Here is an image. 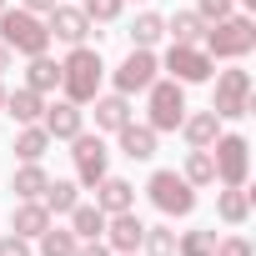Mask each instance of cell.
Masks as SVG:
<instances>
[{
    "mask_svg": "<svg viewBox=\"0 0 256 256\" xmlns=\"http://www.w3.org/2000/svg\"><path fill=\"white\" fill-rule=\"evenodd\" d=\"M201 50H206L211 60H246V56L256 50V20H251V16H241V10H231L226 20L206 26Z\"/></svg>",
    "mask_w": 256,
    "mask_h": 256,
    "instance_id": "cell-1",
    "label": "cell"
},
{
    "mask_svg": "<svg viewBox=\"0 0 256 256\" xmlns=\"http://www.w3.org/2000/svg\"><path fill=\"white\" fill-rule=\"evenodd\" d=\"M100 80H106L100 50H90V46H70V56L60 60V90H66V100L90 106V100L100 96Z\"/></svg>",
    "mask_w": 256,
    "mask_h": 256,
    "instance_id": "cell-2",
    "label": "cell"
},
{
    "mask_svg": "<svg viewBox=\"0 0 256 256\" xmlns=\"http://www.w3.org/2000/svg\"><path fill=\"white\" fill-rule=\"evenodd\" d=\"M0 46H10V56H46L50 50V30H46V16H30L26 6H6L0 10Z\"/></svg>",
    "mask_w": 256,
    "mask_h": 256,
    "instance_id": "cell-3",
    "label": "cell"
},
{
    "mask_svg": "<svg viewBox=\"0 0 256 256\" xmlns=\"http://www.w3.org/2000/svg\"><path fill=\"white\" fill-rule=\"evenodd\" d=\"M146 191H151V206H156L166 221H176V216H191V211H196V186H191L181 171H151Z\"/></svg>",
    "mask_w": 256,
    "mask_h": 256,
    "instance_id": "cell-4",
    "label": "cell"
},
{
    "mask_svg": "<svg viewBox=\"0 0 256 256\" xmlns=\"http://www.w3.org/2000/svg\"><path fill=\"white\" fill-rule=\"evenodd\" d=\"M146 106H151V116H146V126H151V131L161 136V131H176V126H181V116H186V86L181 80H151L146 86Z\"/></svg>",
    "mask_w": 256,
    "mask_h": 256,
    "instance_id": "cell-5",
    "label": "cell"
},
{
    "mask_svg": "<svg viewBox=\"0 0 256 256\" xmlns=\"http://www.w3.org/2000/svg\"><path fill=\"white\" fill-rule=\"evenodd\" d=\"M211 166H216V181L221 186H246V176H251V146H246V136H216L211 146Z\"/></svg>",
    "mask_w": 256,
    "mask_h": 256,
    "instance_id": "cell-6",
    "label": "cell"
},
{
    "mask_svg": "<svg viewBox=\"0 0 256 256\" xmlns=\"http://www.w3.org/2000/svg\"><path fill=\"white\" fill-rule=\"evenodd\" d=\"M211 110L221 120H241L251 110V70H241V66L216 70V100H211Z\"/></svg>",
    "mask_w": 256,
    "mask_h": 256,
    "instance_id": "cell-7",
    "label": "cell"
},
{
    "mask_svg": "<svg viewBox=\"0 0 256 256\" xmlns=\"http://www.w3.org/2000/svg\"><path fill=\"white\" fill-rule=\"evenodd\" d=\"M161 66H166V70H171V80H181V86H201V80H211V76H216V60H211L201 46H171Z\"/></svg>",
    "mask_w": 256,
    "mask_h": 256,
    "instance_id": "cell-8",
    "label": "cell"
},
{
    "mask_svg": "<svg viewBox=\"0 0 256 256\" xmlns=\"http://www.w3.org/2000/svg\"><path fill=\"white\" fill-rule=\"evenodd\" d=\"M156 76H161V60H156L151 50H141V46H131V56H126V60L110 70V80H116V90H120V96H136V90H146Z\"/></svg>",
    "mask_w": 256,
    "mask_h": 256,
    "instance_id": "cell-9",
    "label": "cell"
},
{
    "mask_svg": "<svg viewBox=\"0 0 256 256\" xmlns=\"http://www.w3.org/2000/svg\"><path fill=\"white\" fill-rule=\"evenodd\" d=\"M70 146H76V151H70V161H76V181H80V186H96V181L110 171V151H106V141L80 131V136H70Z\"/></svg>",
    "mask_w": 256,
    "mask_h": 256,
    "instance_id": "cell-10",
    "label": "cell"
},
{
    "mask_svg": "<svg viewBox=\"0 0 256 256\" xmlns=\"http://www.w3.org/2000/svg\"><path fill=\"white\" fill-rule=\"evenodd\" d=\"M141 236H146V226H141V216L136 211H116V216H106V246H110V256H120V251H141Z\"/></svg>",
    "mask_w": 256,
    "mask_h": 256,
    "instance_id": "cell-11",
    "label": "cell"
},
{
    "mask_svg": "<svg viewBox=\"0 0 256 256\" xmlns=\"http://www.w3.org/2000/svg\"><path fill=\"white\" fill-rule=\"evenodd\" d=\"M46 30H50V40L86 46V36H90V20H86V10H80V6H56V10L46 16Z\"/></svg>",
    "mask_w": 256,
    "mask_h": 256,
    "instance_id": "cell-12",
    "label": "cell"
},
{
    "mask_svg": "<svg viewBox=\"0 0 256 256\" xmlns=\"http://www.w3.org/2000/svg\"><path fill=\"white\" fill-rule=\"evenodd\" d=\"M40 126H46V136H50V141H70V136L86 131V110H80L76 100H56V106H46Z\"/></svg>",
    "mask_w": 256,
    "mask_h": 256,
    "instance_id": "cell-13",
    "label": "cell"
},
{
    "mask_svg": "<svg viewBox=\"0 0 256 256\" xmlns=\"http://www.w3.org/2000/svg\"><path fill=\"white\" fill-rule=\"evenodd\" d=\"M90 191H96V206H100L106 216H116V211H136V186L126 181V176H110V171H106Z\"/></svg>",
    "mask_w": 256,
    "mask_h": 256,
    "instance_id": "cell-14",
    "label": "cell"
},
{
    "mask_svg": "<svg viewBox=\"0 0 256 256\" xmlns=\"http://www.w3.org/2000/svg\"><path fill=\"white\" fill-rule=\"evenodd\" d=\"M176 131L186 136V146H191V151H206V146L221 136V116H216V110H191V116H181Z\"/></svg>",
    "mask_w": 256,
    "mask_h": 256,
    "instance_id": "cell-15",
    "label": "cell"
},
{
    "mask_svg": "<svg viewBox=\"0 0 256 256\" xmlns=\"http://www.w3.org/2000/svg\"><path fill=\"white\" fill-rule=\"evenodd\" d=\"M116 136H120V156H131V161H151L156 156V131L146 120H126Z\"/></svg>",
    "mask_w": 256,
    "mask_h": 256,
    "instance_id": "cell-16",
    "label": "cell"
},
{
    "mask_svg": "<svg viewBox=\"0 0 256 256\" xmlns=\"http://www.w3.org/2000/svg\"><path fill=\"white\" fill-rule=\"evenodd\" d=\"M6 116H16L20 126H36L40 116H46V96L40 90H30V86H20V90H6V106H0Z\"/></svg>",
    "mask_w": 256,
    "mask_h": 256,
    "instance_id": "cell-17",
    "label": "cell"
},
{
    "mask_svg": "<svg viewBox=\"0 0 256 256\" xmlns=\"http://www.w3.org/2000/svg\"><path fill=\"white\" fill-rule=\"evenodd\" d=\"M126 120H136V110H131V96H96V131H120Z\"/></svg>",
    "mask_w": 256,
    "mask_h": 256,
    "instance_id": "cell-18",
    "label": "cell"
},
{
    "mask_svg": "<svg viewBox=\"0 0 256 256\" xmlns=\"http://www.w3.org/2000/svg\"><path fill=\"white\" fill-rule=\"evenodd\" d=\"M50 186V176H46V166L40 161H20L16 166V176H10V191H16V201H40V191Z\"/></svg>",
    "mask_w": 256,
    "mask_h": 256,
    "instance_id": "cell-19",
    "label": "cell"
},
{
    "mask_svg": "<svg viewBox=\"0 0 256 256\" xmlns=\"http://www.w3.org/2000/svg\"><path fill=\"white\" fill-rule=\"evenodd\" d=\"M66 216H70V231H76V241H100V236H106V211H100L96 201H90V206H86V201H76Z\"/></svg>",
    "mask_w": 256,
    "mask_h": 256,
    "instance_id": "cell-20",
    "label": "cell"
},
{
    "mask_svg": "<svg viewBox=\"0 0 256 256\" xmlns=\"http://www.w3.org/2000/svg\"><path fill=\"white\" fill-rule=\"evenodd\" d=\"M216 216H221L226 226H246V221H251V191H246V186H226V191L216 196Z\"/></svg>",
    "mask_w": 256,
    "mask_h": 256,
    "instance_id": "cell-21",
    "label": "cell"
},
{
    "mask_svg": "<svg viewBox=\"0 0 256 256\" xmlns=\"http://www.w3.org/2000/svg\"><path fill=\"white\" fill-rule=\"evenodd\" d=\"M10 226H16V236L36 241V236L50 226V211H46L40 201H16V216H10Z\"/></svg>",
    "mask_w": 256,
    "mask_h": 256,
    "instance_id": "cell-22",
    "label": "cell"
},
{
    "mask_svg": "<svg viewBox=\"0 0 256 256\" xmlns=\"http://www.w3.org/2000/svg\"><path fill=\"white\" fill-rule=\"evenodd\" d=\"M166 36H171V46H201L206 20H201L196 10H176V16L166 20Z\"/></svg>",
    "mask_w": 256,
    "mask_h": 256,
    "instance_id": "cell-23",
    "label": "cell"
},
{
    "mask_svg": "<svg viewBox=\"0 0 256 256\" xmlns=\"http://www.w3.org/2000/svg\"><path fill=\"white\" fill-rule=\"evenodd\" d=\"M26 86L40 90V96H50V90L60 86V60H50V56H30V66H26Z\"/></svg>",
    "mask_w": 256,
    "mask_h": 256,
    "instance_id": "cell-24",
    "label": "cell"
},
{
    "mask_svg": "<svg viewBox=\"0 0 256 256\" xmlns=\"http://www.w3.org/2000/svg\"><path fill=\"white\" fill-rule=\"evenodd\" d=\"M161 36H166V16H156V10H141V16L131 20V46L151 50V46H156Z\"/></svg>",
    "mask_w": 256,
    "mask_h": 256,
    "instance_id": "cell-25",
    "label": "cell"
},
{
    "mask_svg": "<svg viewBox=\"0 0 256 256\" xmlns=\"http://www.w3.org/2000/svg\"><path fill=\"white\" fill-rule=\"evenodd\" d=\"M76 201H80V186H76V181H50V186L40 191V206H46L50 216H66Z\"/></svg>",
    "mask_w": 256,
    "mask_h": 256,
    "instance_id": "cell-26",
    "label": "cell"
},
{
    "mask_svg": "<svg viewBox=\"0 0 256 256\" xmlns=\"http://www.w3.org/2000/svg\"><path fill=\"white\" fill-rule=\"evenodd\" d=\"M36 241H40V256H76V246H80L76 231H70V226H56V221H50Z\"/></svg>",
    "mask_w": 256,
    "mask_h": 256,
    "instance_id": "cell-27",
    "label": "cell"
},
{
    "mask_svg": "<svg viewBox=\"0 0 256 256\" xmlns=\"http://www.w3.org/2000/svg\"><path fill=\"white\" fill-rule=\"evenodd\" d=\"M50 151V136H46V126L36 120V126H20V136H16V156L20 161H40Z\"/></svg>",
    "mask_w": 256,
    "mask_h": 256,
    "instance_id": "cell-28",
    "label": "cell"
},
{
    "mask_svg": "<svg viewBox=\"0 0 256 256\" xmlns=\"http://www.w3.org/2000/svg\"><path fill=\"white\" fill-rule=\"evenodd\" d=\"M181 176H186L191 186H216V166H211V151H186V166H181Z\"/></svg>",
    "mask_w": 256,
    "mask_h": 256,
    "instance_id": "cell-29",
    "label": "cell"
},
{
    "mask_svg": "<svg viewBox=\"0 0 256 256\" xmlns=\"http://www.w3.org/2000/svg\"><path fill=\"white\" fill-rule=\"evenodd\" d=\"M176 256H216V231H186V236H176Z\"/></svg>",
    "mask_w": 256,
    "mask_h": 256,
    "instance_id": "cell-30",
    "label": "cell"
},
{
    "mask_svg": "<svg viewBox=\"0 0 256 256\" xmlns=\"http://www.w3.org/2000/svg\"><path fill=\"white\" fill-rule=\"evenodd\" d=\"M141 251H146V256H176V231H171V226H146Z\"/></svg>",
    "mask_w": 256,
    "mask_h": 256,
    "instance_id": "cell-31",
    "label": "cell"
},
{
    "mask_svg": "<svg viewBox=\"0 0 256 256\" xmlns=\"http://www.w3.org/2000/svg\"><path fill=\"white\" fill-rule=\"evenodd\" d=\"M80 10H86L90 26H110V20L126 10V0H80Z\"/></svg>",
    "mask_w": 256,
    "mask_h": 256,
    "instance_id": "cell-32",
    "label": "cell"
},
{
    "mask_svg": "<svg viewBox=\"0 0 256 256\" xmlns=\"http://www.w3.org/2000/svg\"><path fill=\"white\" fill-rule=\"evenodd\" d=\"M236 10V0H196V16L206 20V26H216V20H226Z\"/></svg>",
    "mask_w": 256,
    "mask_h": 256,
    "instance_id": "cell-33",
    "label": "cell"
},
{
    "mask_svg": "<svg viewBox=\"0 0 256 256\" xmlns=\"http://www.w3.org/2000/svg\"><path fill=\"white\" fill-rule=\"evenodd\" d=\"M216 256H251L246 236H216Z\"/></svg>",
    "mask_w": 256,
    "mask_h": 256,
    "instance_id": "cell-34",
    "label": "cell"
},
{
    "mask_svg": "<svg viewBox=\"0 0 256 256\" xmlns=\"http://www.w3.org/2000/svg\"><path fill=\"white\" fill-rule=\"evenodd\" d=\"M0 256H36V251H30V241H26V236H16V231H10V236H0Z\"/></svg>",
    "mask_w": 256,
    "mask_h": 256,
    "instance_id": "cell-35",
    "label": "cell"
},
{
    "mask_svg": "<svg viewBox=\"0 0 256 256\" xmlns=\"http://www.w3.org/2000/svg\"><path fill=\"white\" fill-rule=\"evenodd\" d=\"M76 256H110V246H106V241H80Z\"/></svg>",
    "mask_w": 256,
    "mask_h": 256,
    "instance_id": "cell-36",
    "label": "cell"
},
{
    "mask_svg": "<svg viewBox=\"0 0 256 256\" xmlns=\"http://www.w3.org/2000/svg\"><path fill=\"white\" fill-rule=\"evenodd\" d=\"M20 6H26V10H30V16H50V10H56V6H60V0H20Z\"/></svg>",
    "mask_w": 256,
    "mask_h": 256,
    "instance_id": "cell-37",
    "label": "cell"
},
{
    "mask_svg": "<svg viewBox=\"0 0 256 256\" xmlns=\"http://www.w3.org/2000/svg\"><path fill=\"white\" fill-rule=\"evenodd\" d=\"M10 70V46H0V76Z\"/></svg>",
    "mask_w": 256,
    "mask_h": 256,
    "instance_id": "cell-38",
    "label": "cell"
},
{
    "mask_svg": "<svg viewBox=\"0 0 256 256\" xmlns=\"http://www.w3.org/2000/svg\"><path fill=\"white\" fill-rule=\"evenodd\" d=\"M236 6H256V0H236Z\"/></svg>",
    "mask_w": 256,
    "mask_h": 256,
    "instance_id": "cell-39",
    "label": "cell"
},
{
    "mask_svg": "<svg viewBox=\"0 0 256 256\" xmlns=\"http://www.w3.org/2000/svg\"><path fill=\"white\" fill-rule=\"evenodd\" d=\"M0 106H6V86H0Z\"/></svg>",
    "mask_w": 256,
    "mask_h": 256,
    "instance_id": "cell-40",
    "label": "cell"
},
{
    "mask_svg": "<svg viewBox=\"0 0 256 256\" xmlns=\"http://www.w3.org/2000/svg\"><path fill=\"white\" fill-rule=\"evenodd\" d=\"M120 256H136V251H120Z\"/></svg>",
    "mask_w": 256,
    "mask_h": 256,
    "instance_id": "cell-41",
    "label": "cell"
},
{
    "mask_svg": "<svg viewBox=\"0 0 256 256\" xmlns=\"http://www.w3.org/2000/svg\"><path fill=\"white\" fill-rule=\"evenodd\" d=\"M0 10H6V0H0Z\"/></svg>",
    "mask_w": 256,
    "mask_h": 256,
    "instance_id": "cell-42",
    "label": "cell"
}]
</instances>
